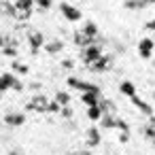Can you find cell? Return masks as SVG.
Wrapping results in <instances>:
<instances>
[{
	"instance_id": "obj_20",
	"label": "cell",
	"mask_w": 155,
	"mask_h": 155,
	"mask_svg": "<svg viewBox=\"0 0 155 155\" xmlns=\"http://www.w3.org/2000/svg\"><path fill=\"white\" fill-rule=\"evenodd\" d=\"M142 132H144V138L155 147V127H153V125H144V130H142Z\"/></svg>"
},
{
	"instance_id": "obj_3",
	"label": "cell",
	"mask_w": 155,
	"mask_h": 155,
	"mask_svg": "<svg viewBox=\"0 0 155 155\" xmlns=\"http://www.w3.org/2000/svg\"><path fill=\"white\" fill-rule=\"evenodd\" d=\"M66 83H68L72 89H81V91H100L98 85H94V83H85V81H79V79H74V77H68Z\"/></svg>"
},
{
	"instance_id": "obj_27",
	"label": "cell",
	"mask_w": 155,
	"mask_h": 155,
	"mask_svg": "<svg viewBox=\"0 0 155 155\" xmlns=\"http://www.w3.org/2000/svg\"><path fill=\"white\" fill-rule=\"evenodd\" d=\"M9 45H15V43L11 41L9 34H2V36H0V47H9Z\"/></svg>"
},
{
	"instance_id": "obj_22",
	"label": "cell",
	"mask_w": 155,
	"mask_h": 155,
	"mask_svg": "<svg viewBox=\"0 0 155 155\" xmlns=\"http://www.w3.org/2000/svg\"><path fill=\"white\" fill-rule=\"evenodd\" d=\"M83 32L96 38V36H98V26H96L94 21H87V24H85V28H83Z\"/></svg>"
},
{
	"instance_id": "obj_30",
	"label": "cell",
	"mask_w": 155,
	"mask_h": 155,
	"mask_svg": "<svg viewBox=\"0 0 155 155\" xmlns=\"http://www.w3.org/2000/svg\"><path fill=\"white\" fill-rule=\"evenodd\" d=\"M34 5H38L41 9H49L51 7V0H34Z\"/></svg>"
},
{
	"instance_id": "obj_14",
	"label": "cell",
	"mask_w": 155,
	"mask_h": 155,
	"mask_svg": "<svg viewBox=\"0 0 155 155\" xmlns=\"http://www.w3.org/2000/svg\"><path fill=\"white\" fill-rule=\"evenodd\" d=\"M0 13L7 15V17H13L15 15V5H11L9 0H0Z\"/></svg>"
},
{
	"instance_id": "obj_21",
	"label": "cell",
	"mask_w": 155,
	"mask_h": 155,
	"mask_svg": "<svg viewBox=\"0 0 155 155\" xmlns=\"http://www.w3.org/2000/svg\"><path fill=\"white\" fill-rule=\"evenodd\" d=\"M15 9H26V11H32V5H34V0H15Z\"/></svg>"
},
{
	"instance_id": "obj_29",
	"label": "cell",
	"mask_w": 155,
	"mask_h": 155,
	"mask_svg": "<svg viewBox=\"0 0 155 155\" xmlns=\"http://www.w3.org/2000/svg\"><path fill=\"white\" fill-rule=\"evenodd\" d=\"M62 117H64V119H70V117H72V108H70L68 104L62 106Z\"/></svg>"
},
{
	"instance_id": "obj_35",
	"label": "cell",
	"mask_w": 155,
	"mask_h": 155,
	"mask_svg": "<svg viewBox=\"0 0 155 155\" xmlns=\"http://www.w3.org/2000/svg\"><path fill=\"white\" fill-rule=\"evenodd\" d=\"M62 66H64V68H72V60H64Z\"/></svg>"
},
{
	"instance_id": "obj_36",
	"label": "cell",
	"mask_w": 155,
	"mask_h": 155,
	"mask_svg": "<svg viewBox=\"0 0 155 155\" xmlns=\"http://www.w3.org/2000/svg\"><path fill=\"white\" fill-rule=\"evenodd\" d=\"M72 155H91L89 151H79V153H72Z\"/></svg>"
},
{
	"instance_id": "obj_16",
	"label": "cell",
	"mask_w": 155,
	"mask_h": 155,
	"mask_svg": "<svg viewBox=\"0 0 155 155\" xmlns=\"http://www.w3.org/2000/svg\"><path fill=\"white\" fill-rule=\"evenodd\" d=\"M100 108H102L104 115H115V113H117V106H115L110 100H100Z\"/></svg>"
},
{
	"instance_id": "obj_2",
	"label": "cell",
	"mask_w": 155,
	"mask_h": 155,
	"mask_svg": "<svg viewBox=\"0 0 155 155\" xmlns=\"http://www.w3.org/2000/svg\"><path fill=\"white\" fill-rule=\"evenodd\" d=\"M60 11H62V15H64L68 21H79V19L83 17V13H81L77 7L68 5V2H62V5H60Z\"/></svg>"
},
{
	"instance_id": "obj_39",
	"label": "cell",
	"mask_w": 155,
	"mask_h": 155,
	"mask_svg": "<svg viewBox=\"0 0 155 155\" xmlns=\"http://www.w3.org/2000/svg\"><path fill=\"white\" fill-rule=\"evenodd\" d=\"M153 41H155V38H153Z\"/></svg>"
},
{
	"instance_id": "obj_23",
	"label": "cell",
	"mask_w": 155,
	"mask_h": 155,
	"mask_svg": "<svg viewBox=\"0 0 155 155\" xmlns=\"http://www.w3.org/2000/svg\"><path fill=\"white\" fill-rule=\"evenodd\" d=\"M123 7H125V9H142V7H147V5L142 2V0H125Z\"/></svg>"
},
{
	"instance_id": "obj_11",
	"label": "cell",
	"mask_w": 155,
	"mask_h": 155,
	"mask_svg": "<svg viewBox=\"0 0 155 155\" xmlns=\"http://www.w3.org/2000/svg\"><path fill=\"white\" fill-rule=\"evenodd\" d=\"M2 81L7 83V87H9V89H11V87H13L15 91H21V89H24V85H21V83H19L11 72H5V74H2Z\"/></svg>"
},
{
	"instance_id": "obj_7",
	"label": "cell",
	"mask_w": 155,
	"mask_h": 155,
	"mask_svg": "<svg viewBox=\"0 0 155 155\" xmlns=\"http://www.w3.org/2000/svg\"><path fill=\"white\" fill-rule=\"evenodd\" d=\"M153 47H155V41L153 38H142L140 43H138V53H140V58H151V53H153Z\"/></svg>"
},
{
	"instance_id": "obj_18",
	"label": "cell",
	"mask_w": 155,
	"mask_h": 155,
	"mask_svg": "<svg viewBox=\"0 0 155 155\" xmlns=\"http://www.w3.org/2000/svg\"><path fill=\"white\" fill-rule=\"evenodd\" d=\"M64 49V43L62 41H53V43H47L45 45V51L47 53H58V51H62Z\"/></svg>"
},
{
	"instance_id": "obj_19",
	"label": "cell",
	"mask_w": 155,
	"mask_h": 155,
	"mask_svg": "<svg viewBox=\"0 0 155 155\" xmlns=\"http://www.w3.org/2000/svg\"><path fill=\"white\" fill-rule=\"evenodd\" d=\"M119 89H121V94H125V96H130V98L136 94V87H134V83H132V81H123Z\"/></svg>"
},
{
	"instance_id": "obj_4",
	"label": "cell",
	"mask_w": 155,
	"mask_h": 155,
	"mask_svg": "<svg viewBox=\"0 0 155 155\" xmlns=\"http://www.w3.org/2000/svg\"><path fill=\"white\" fill-rule=\"evenodd\" d=\"M47 106H49L47 96H36L28 102V110H36V113H47Z\"/></svg>"
},
{
	"instance_id": "obj_32",
	"label": "cell",
	"mask_w": 155,
	"mask_h": 155,
	"mask_svg": "<svg viewBox=\"0 0 155 155\" xmlns=\"http://www.w3.org/2000/svg\"><path fill=\"white\" fill-rule=\"evenodd\" d=\"M144 30H151V32H155V19L147 21V24H144Z\"/></svg>"
},
{
	"instance_id": "obj_38",
	"label": "cell",
	"mask_w": 155,
	"mask_h": 155,
	"mask_svg": "<svg viewBox=\"0 0 155 155\" xmlns=\"http://www.w3.org/2000/svg\"><path fill=\"white\" fill-rule=\"evenodd\" d=\"M9 155H19V151H13V153H9Z\"/></svg>"
},
{
	"instance_id": "obj_24",
	"label": "cell",
	"mask_w": 155,
	"mask_h": 155,
	"mask_svg": "<svg viewBox=\"0 0 155 155\" xmlns=\"http://www.w3.org/2000/svg\"><path fill=\"white\" fill-rule=\"evenodd\" d=\"M55 100H58L60 106H66V104L70 102V96H68L66 91H58V94H55Z\"/></svg>"
},
{
	"instance_id": "obj_17",
	"label": "cell",
	"mask_w": 155,
	"mask_h": 155,
	"mask_svg": "<svg viewBox=\"0 0 155 155\" xmlns=\"http://www.w3.org/2000/svg\"><path fill=\"white\" fill-rule=\"evenodd\" d=\"M100 125H102L104 130H110V127H117V119H115L113 115H102V119H100Z\"/></svg>"
},
{
	"instance_id": "obj_31",
	"label": "cell",
	"mask_w": 155,
	"mask_h": 155,
	"mask_svg": "<svg viewBox=\"0 0 155 155\" xmlns=\"http://www.w3.org/2000/svg\"><path fill=\"white\" fill-rule=\"evenodd\" d=\"M117 127H119L121 132H130V125H127L123 119H117Z\"/></svg>"
},
{
	"instance_id": "obj_34",
	"label": "cell",
	"mask_w": 155,
	"mask_h": 155,
	"mask_svg": "<svg viewBox=\"0 0 155 155\" xmlns=\"http://www.w3.org/2000/svg\"><path fill=\"white\" fill-rule=\"evenodd\" d=\"M7 89H9V87H7V83L2 81V77H0V94H5Z\"/></svg>"
},
{
	"instance_id": "obj_15",
	"label": "cell",
	"mask_w": 155,
	"mask_h": 155,
	"mask_svg": "<svg viewBox=\"0 0 155 155\" xmlns=\"http://www.w3.org/2000/svg\"><path fill=\"white\" fill-rule=\"evenodd\" d=\"M102 115H104V113H102L100 104H98V106H87V117H89L91 121H100Z\"/></svg>"
},
{
	"instance_id": "obj_1",
	"label": "cell",
	"mask_w": 155,
	"mask_h": 155,
	"mask_svg": "<svg viewBox=\"0 0 155 155\" xmlns=\"http://www.w3.org/2000/svg\"><path fill=\"white\" fill-rule=\"evenodd\" d=\"M100 55H102V47H100V45H96V43H94V45L83 47V51H81V60H83L87 66H89L94 60H98Z\"/></svg>"
},
{
	"instance_id": "obj_28",
	"label": "cell",
	"mask_w": 155,
	"mask_h": 155,
	"mask_svg": "<svg viewBox=\"0 0 155 155\" xmlns=\"http://www.w3.org/2000/svg\"><path fill=\"white\" fill-rule=\"evenodd\" d=\"M58 110H62V106L58 104V100L49 102V106H47V113H58Z\"/></svg>"
},
{
	"instance_id": "obj_26",
	"label": "cell",
	"mask_w": 155,
	"mask_h": 155,
	"mask_svg": "<svg viewBox=\"0 0 155 155\" xmlns=\"http://www.w3.org/2000/svg\"><path fill=\"white\" fill-rule=\"evenodd\" d=\"M2 53L7 58H15L17 55V49H15V45H9V47H2Z\"/></svg>"
},
{
	"instance_id": "obj_9",
	"label": "cell",
	"mask_w": 155,
	"mask_h": 155,
	"mask_svg": "<svg viewBox=\"0 0 155 155\" xmlns=\"http://www.w3.org/2000/svg\"><path fill=\"white\" fill-rule=\"evenodd\" d=\"M24 121H26V115H21V113H9V115L5 117V123L11 125V127L24 125Z\"/></svg>"
},
{
	"instance_id": "obj_10",
	"label": "cell",
	"mask_w": 155,
	"mask_h": 155,
	"mask_svg": "<svg viewBox=\"0 0 155 155\" xmlns=\"http://www.w3.org/2000/svg\"><path fill=\"white\" fill-rule=\"evenodd\" d=\"M81 100H83L87 106H98V104H100V91H83Z\"/></svg>"
},
{
	"instance_id": "obj_6",
	"label": "cell",
	"mask_w": 155,
	"mask_h": 155,
	"mask_svg": "<svg viewBox=\"0 0 155 155\" xmlns=\"http://www.w3.org/2000/svg\"><path fill=\"white\" fill-rule=\"evenodd\" d=\"M28 41H30V49H32V53H38V49L45 45V36L41 34V32H30L28 34Z\"/></svg>"
},
{
	"instance_id": "obj_33",
	"label": "cell",
	"mask_w": 155,
	"mask_h": 155,
	"mask_svg": "<svg viewBox=\"0 0 155 155\" xmlns=\"http://www.w3.org/2000/svg\"><path fill=\"white\" fill-rule=\"evenodd\" d=\"M119 140H121V142H127V140H130V132H121Z\"/></svg>"
},
{
	"instance_id": "obj_25",
	"label": "cell",
	"mask_w": 155,
	"mask_h": 155,
	"mask_svg": "<svg viewBox=\"0 0 155 155\" xmlns=\"http://www.w3.org/2000/svg\"><path fill=\"white\" fill-rule=\"evenodd\" d=\"M11 68H13L17 74H28V70H30L26 64H19V62H13V64H11Z\"/></svg>"
},
{
	"instance_id": "obj_8",
	"label": "cell",
	"mask_w": 155,
	"mask_h": 155,
	"mask_svg": "<svg viewBox=\"0 0 155 155\" xmlns=\"http://www.w3.org/2000/svg\"><path fill=\"white\" fill-rule=\"evenodd\" d=\"M72 41H74V45H79V47H87V45H94V43H96V38L89 36V34H85L83 30H81V32L77 30V32L72 34Z\"/></svg>"
},
{
	"instance_id": "obj_13",
	"label": "cell",
	"mask_w": 155,
	"mask_h": 155,
	"mask_svg": "<svg viewBox=\"0 0 155 155\" xmlns=\"http://www.w3.org/2000/svg\"><path fill=\"white\" fill-rule=\"evenodd\" d=\"M100 130L98 127H89L87 130V144L89 147H96V144H100Z\"/></svg>"
},
{
	"instance_id": "obj_37",
	"label": "cell",
	"mask_w": 155,
	"mask_h": 155,
	"mask_svg": "<svg viewBox=\"0 0 155 155\" xmlns=\"http://www.w3.org/2000/svg\"><path fill=\"white\" fill-rule=\"evenodd\" d=\"M142 2H144V5H153V2H155V0H142Z\"/></svg>"
},
{
	"instance_id": "obj_5",
	"label": "cell",
	"mask_w": 155,
	"mask_h": 155,
	"mask_svg": "<svg viewBox=\"0 0 155 155\" xmlns=\"http://www.w3.org/2000/svg\"><path fill=\"white\" fill-rule=\"evenodd\" d=\"M110 55H100L98 60H94L91 64H89V70L91 72H104L106 68H108V64H110Z\"/></svg>"
},
{
	"instance_id": "obj_12",
	"label": "cell",
	"mask_w": 155,
	"mask_h": 155,
	"mask_svg": "<svg viewBox=\"0 0 155 155\" xmlns=\"http://www.w3.org/2000/svg\"><path fill=\"white\" fill-rule=\"evenodd\" d=\"M132 104H134L136 108H140V110H142L144 115H153V108H151V104H147L144 100H140V98H138L136 94L132 96Z\"/></svg>"
}]
</instances>
